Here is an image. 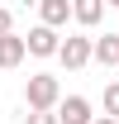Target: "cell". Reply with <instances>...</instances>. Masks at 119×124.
Instances as JSON below:
<instances>
[{"label":"cell","mask_w":119,"mask_h":124,"mask_svg":"<svg viewBox=\"0 0 119 124\" xmlns=\"http://www.w3.org/2000/svg\"><path fill=\"white\" fill-rule=\"evenodd\" d=\"M90 62H100V67H119V33L90 38Z\"/></svg>","instance_id":"cell-7"},{"label":"cell","mask_w":119,"mask_h":124,"mask_svg":"<svg viewBox=\"0 0 119 124\" xmlns=\"http://www.w3.org/2000/svg\"><path fill=\"white\" fill-rule=\"evenodd\" d=\"M95 115H90V100L86 95H67V100H57V124H90Z\"/></svg>","instance_id":"cell-4"},{"label":"cell","mask_w":119,"mask_h":124,"mask_svg":"<svg viewBox=\"0 0 119 124\" xmlns=\"http://www.w3.org/2000/svg\"><path fill=\"white\" fill-rule=\"evenodd\" d=\"M24 57H29L24 38H19V33H0V67H5V72H15Z\"/></svg>","instance_id":"cell-5"},{"label":"cell","mask_w":119,"mask_h":124,"mask_svg":"<svg viewBox=\"0 0 119 124\" xmlns=\"http://www.w3.org/2000/svg\"><path fill=\"white\" fill-rule=\"evenodd\" d=\"M0 33H15V15H10L5 5H0Z\"/></svg>","instance_id":"cell-11"},{"label":"cell","mask_w":119,"mask_h":124,"mask_svg":"<svg viewBox=\"0 0 119 124\" xmlns=\"http://www.w3.org/2000/svg\"><path fill=\"white\" fill-rule=\"evenodd\" d=\"M24 100H29V110H57L62 81L52 77V72H33V77L24 81Z\"/></svg>","instance_id":"cell-1"},{"label":"cell","mask_w":119,"mask_h":124,"mask_svg":"<svg viewBox=\"0 0 119 124\" xmlns=\"http://www.w3.org/2000/svg\"><path fill=\"white\" fill-rule=\"evenodd\" d=\"M72 19L81 24V29H95L105 19V0H72Z\"/></svg>","instance_id":"cell-8"},{"label":"cell","mask_w":119,"mask_h":124,"mask_svg":"<svg viewBox=\"0 0 119 124\" xmlns=\"http://www.w3.org/2000/svg\"><path fill=\"white\" fill-rule=\"evenodd\" d=\"M105 5H114V10H119V0H105Z\"/></svg>","instance_id":"cell-13"},{"label":"cell","mask_w":119,"mask_h":124,"mask_svg":"<svg viewBox=\"0 0 119 124\" xmlns=\"http://www.w3.org/2000/svg\"><path fill=\"white\" fill-rule=\"evenodd\" d=\"M105 115H114V119H119V81L105 86Z\"/></svg>","instance_id":"cell-9"},{"label":"cell","mask_w":119,"mask_h":124,"mask_svg":"<svg viewBox=\"0 0 119 124\" xmlns=\"http://www.w3.org/2000/svg\"><path fill=\"white\" fill-rule=\"evenodd\" d=\"M67 19H72V0H38V24L62 29Z\"/></svg>","instance_id":"cell-6"},{"label":"cell","mask_w":119,"mask_h":124,"mask_svg":"<svg viewBox=\"0 0 119 124\" xmlns=\"http://www.w3.org/2000/svg\"><path fill=\"white\" fill-rule=\"evenodd\" d=\"M57 29H48V24H33L29 29V38H24V48H29L33 57H57Z\"/></svg>","instance_id":"cell-3"},{"label":"cell","mask_w":119,"mask_h":124,"mask_svg":"<svg viewBox=\"0 0 119 124\" xmlns=\"http://www.w3.org/2000/svg\"><path fill=\"white\" fill-rule=\"evenodd\" d=\"M57 62L67 67V72H81V67L90 62V38L86 33H67V38L57 43Z\"/></svg>","instance_id":"cell-2"},{"label":"cell","mask_w":119,"mask_h":124,"mask_svg":"<svg viewBox=\"0 0 119 124\" xmlns=\"http://www.w3.org/2000/svg\"><path fill=\"white\" fill-rule=\"evenodd\" d=\"M24 124H57V110H29Z\"/></svg>","instance_id":"cell-10"},{"label":"cell","mask_w":119,"mask_h":124,"mask_svg":"<svg viewBox=\"0 0 119 124\" xmlns=\"http://www.w3.org/2000/svg\"><path fill=\"white\" fill-rule=\"evenodd\" d=\"M90 124H119V119H114V115H95Z\"/></svg>","instance_id":"cell-12"}]
</instances>
